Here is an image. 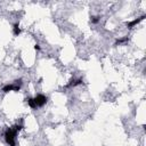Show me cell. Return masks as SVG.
I'll list each match as a JSON object with an SVG mask.
<instances>
[{"instance_id": "1", "label": "cell", "mask_w": 146, "mask_h": 146, "mask_svg": "<svg viewBox=\"0 0 146 146\" xmlns=\"http://www.w3.org/2000/svg\"><path fill=\"white\" fill-rule=\"evenodd\" d=\"M22 127L21 125H15L14 128H9L6 132H5V138H6V141L9 146H15V137L17 135V132L19 131Z\"/></svg>"}, {"instance_id": "2", "label": "cell", "mask_w": 146, "mask_h": 146, "mask_svg": "<svg viewBox=\"0 0 146 146\" xmlns=\"http://www.w3.org/2000/svg\"><path fill=\"white\" fill-rule=\"evenodd\" d=\"M47 102V97L43 96V95H38L36 97L34 98H29L27 99V104L31 108H36V107H40L42 105H44Z\"/></svg>"}, {"instance_id": "3", "label": "cell", "mask_w": 146, "mask_h": 146, "mask_svg": "<svg viewBox=\"0 0 146 146\" xmlns=\"http://www.w3.org/2000/svg\"><path fill=\"white\" fill-rule=\"evenodd\" d=\"M21 84H22V82H21V80H19V81H16L15 83L7 84L6 87H3L2 90H3L5 92H8V91H18L19 88H21Z\"/></svg>"}, {"instance_id": "4", "label": "cell", "mask_w": 146, "mask_h": 146, "mask_svg": "<svg viewBox=\"0 0 146 146\" xmlns=\"http://www.w3.org/2000/svg\"><path fill=\"white\" fill-rule=\"evenodd\" d=\"M144 17H145V15H143L141 17H138L137 19H133L131 23H129V24H128V27H129V29H131L133 25H136V24H138L140 21H143V19H144Z\"/></svg>"}, {"instance_id": "5", "label": "cell", "mask_w": 146, "mask_h": 146, "mask_svg": "<svg viewBox=\"0 0 146 146\" xmlns=\"http://www.w3.org/2000/svg\"><path fill=\"white\" fill-rule=\"evenodd\" d=\"M19 33H21L19 25H18V24H15V26H14V34H15V35H18Z\"/></svg>"}]
</instances>
